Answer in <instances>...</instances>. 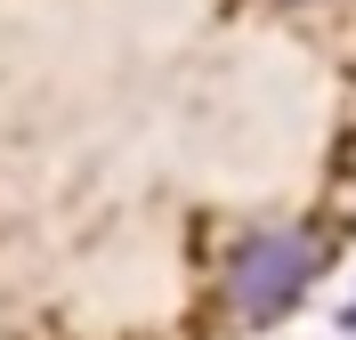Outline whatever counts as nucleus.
<instances>
[{
	"label": "nucleus",
	"instance_id": "obj_1",
	"mask_svg": "<svg viewBox=\"0 0 356 340\" xmlns=\"http://www.w3.org/2000/svg\"><path fill=\"white\" fill-rule=\"evenodd\" d=\"M316 275H324V243L316 235H300V227H251L243 243L227 251V308L243 324H275L308 300Z\"/></svg>",
	"mask_w": 356,
	"mask_h": 340
},
{
	"label": "nucleus",
	"instance_id": "obj_2",
	"mask_svg": "<svg viewBox=\"0 0 356 340\" xmlns=\"http://www.w3.org/2000/svg\"><path fill=\"white\" fill-rule=\"evenodd\" d=\"M348 324H356V316H348Z\"/></svg>",
	"mask_w": 356,
	"mask_h": 340
}]
</instances>
